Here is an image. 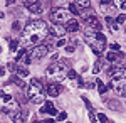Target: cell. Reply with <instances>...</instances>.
I'll list each match as a JSON object with an SVG mask.
<instances>
[{"instance_id": "15", "label": "cell", "mask_w": 126, "mask_h": 123, "mask_svg": "<svg viewBox=\"0 0 126 123\" xmlns=\"http://www.w3.org/2000/svg\"><path fill=\"white\" fill-rule=\"evenodd\" d=\"M104 22H106V25L111 29L113 32H116V30H118V25H119V24H118L116 20H113V17H109V15H108L106 19H104Z\"/></svg>"}, {"instance_id": "16", "label": "cell", "mask_w": 126, "mask_h": 123, "mask_svg": "<svg viewBox=\"0 0 126 123\" xmlns=\"http://www.w3.org/2000/svg\"><path fill=\"white\" fill-rule=\"evenodd\" d=\"M10 81H12L15 86H19V88H25V81H24V78H20L19 74H14Z\"/></svg>"}, {"instance_id": "41", "label": "cell", "mask_w": 126, "mask_h": 123, "mask_svg": "<svg viewBox=\"0 0 126 123\" xmlns=\"http://www.w3.org/2000/svg\"><path fill=\"white\" fill-rule=\"evenodd\" d=\"M5 96H7V95H5L3 91H0V98H5Z\"/></svg>"}, {"instance_id": "12", "label": "cell", "mask_w": 126, "mask_h": 123, "mask_svg": "<svg viewBox=\"0 0 126 123\" xmlns=\"http://www.w3.org/2000/svg\"><path fill=\"white\" fill-rule=\"evenodd\" d=\"M25 116H27V111H25V110H17L10 118H12L14 123H24L25 122Z\"/></svg>"}, {"instance_id": "29", "label": "cell", "mask_w": 126, "mask_h": 123, "mask_svg": "<svg viewBox=\"0 0 126 123\" xmlns=\"http://www.w3.org/2000/svg\"><path fill=\"white\" fill-rule=\"evenodd\" d=\"M66 118H67V113H66V111H62V113L57 115V120H59V122H64Z\"/></svg>"}, {"instance_id": "13", "label": "cell", "mask_w": 126, "mask_h": 123, "mask_svg": "<svg viewBox=\"0 0 126 123\" xmlns=\"http://www.w3.org/2000/svg\"><path fill=\"white\" fill-rule=\"evenodd\" d=\"M64 27H66V30L67 32H78L79 30V22L74 19H69L66 24H64Z\"/></svg>"}, {"instance_id": "4", "label": "cell", "mask_w": 126, "mask_h": 123, "mask_svg": "<svg viewBox=\"0 0 126 123\" xmlns=\"http://www.w3.org/2000/svg\"><path fill=\"white\" fill-rule=\"evenodd\" d=\"M71 14H69L66 9H52L50 10V14H49V19H50V22L52 24H66L71 17H69Z\"/></svg>"}, {"instance_id": "19", "label": "cell", "mask_w": 126, "mask_h": 123, "mask_svg": "<svg viewBox=\"0 0 126 123\" xmlns=\"http://www.w3.org/2000/svg\"><path fill=\"white\" fill-rule=\"evenodd\" d=\"M15 73H17V74H19L20 78H27V76H29V69H27V67H22V66H19Z\"/></svg>"}, {"instance_id": "14", "label": "cell", "mask_w": 126, "mask_h": 123, "mask_svg": "<svg viewBox=\"0 0 126 123\" xmlns=\"http://www.w3.org/2000/svg\"><path fill=\"white\" fill-rule=\"evenodd\" d=\"M40 113H49V115H57V110L56 106L50 103V101H46L44 103V108H40Z\"/></svg>"}, {"instance_id": "42", "label": "cell", "mask_w": 126, "mask_h": 123, "mask_svg": "<svg viewBox=\"0 0 126 123\" xmlns=\"http://www.w3.org/2000/svg\"><path fill=\"white\" fill-rule=\"evenodd\" d=\"M32 123H42V122H32Z\"/></svg>"}, {"instance_id": "33", "label": "cell", "mask_w": 126, "mask_h": 123, "mask_svg": "<svg viewBox=\"0 0 126 123\" xmlns=\"http://www.w3.org/2000/svg\"><path fill=\"white\" fill-rule=\"evenodd\" d=\"M87 115H89V122H91V123H96V116H94V113H93L91 110H89V113H87Z\"/></svg>"}, {"instance_id": "25", "label": "cell", "mask_w": 126, "mask_h": 123, "mask_svg": "<svg viewBox=\"0 0 126 123\" xmlns=\"http://www.w3.org/2000/svg\"><path fill=\"white\" fill-rule=\"evenodd\" d=\"M67 78L74 81V79H78V73H76L74 69H71V71H67Z\"/></svg>"}, {"instance_id": "20", "label": "cell", "mask_w": 126, "mask_h": 123, "mask_svg": "<svg viewBox=\"0 0 126 123\" xmlns=\"http://www.w3.org/2000/svg\"><path fill=\"white\" fill-rule=\"evenodd\" d=\"M96 86H97V91H99V95H104V93L108 91V86H104V83H103V81H99V79H97Z\"/></svg>"}, {"instance_id": "1", "label": "cell", "mask_w": 126, "mask_h": 123, "mask_svg": "<svg viewBox=\"0 0 126 123\" xmlns=\"http://www.w3.org/2000/svg\"><path fill=\"white\" fill-rule=\"evenodd\" d=\"M49 36V25L44 20H30L27 22V25L22 30V36H20V44L22 46H37L42 44Z\"/></svg>"}, {"instance_id": "27", "label": "cell", "mask_w": 126, "mask_h": 123, "mask_svg": "<svg viewBox=\"0 0 126 123\" xmlns=\"http://www.w3.org/2000/svg\"><path fill=\"white\" fill-rule=\"evenodd\" d=\"M57 46H59V47H64V46H67V39H66V37H59Z\"/></svg>"}, {"instance_id": "5", "label": "cell", "mask_w": 126, "mask_h": 123, "mask_svg": "<svg viewBox=\"0 0 126 123\" xmlns=\"http://www.w3.org/2000/svg\"><path fill=\"white\" fill-rule=\"evenodd\" d=\"M49 52H50V46H49V44H37V46H34V47L29 51L32 61H39V59H42L44 56H47Z\"/></svg>"}, {"instance_id": "6", "label": "cell", "mask_w": 126, "mask_h": 123, "mask_svg": "<svg viewBox=\"0 0 126 123\" xmlns=\"http://www.w3.org/2000/svg\"><path fill=\"white\" fill-rule=\"evenodd\" d=\"M42 89H44V88H42L39 79H32L29 83V86H27V93H25V95H27L29 100H32V98H35L37 95H42Z\"/></svg>"}, {"instance_id": "17", "label": "cell", "mask_w": 126, "mask_h": 123, "mask_svg": "<svg viewBox=\"0 0 126 123\" xmlns=\"http://www.w3.org/2000/svg\"><path fill=\"white\" fill-rule=\"evenodd\" d=\"M76 5H78L79 10H87L91 7V2L89 0H76Z\"/></svg>"}, {"instance_id": "35", "label": "cell", "mask_w": 126, "mask_h": 123, "mask_svg": "<svg viewBox=\"0 0 126 123\" xmlns=\"http://www.w3.org/2000/svg\"><path fill=\"white\" fill-rule=\"evenodd\" d=\"M12 29H14V30H20V24L17 22V20L14 22V25H12Z\"/></svg>"}, {"instance_id": "18", "label": "cell", "mask_w": 126, "mask_h": 123, "mask_svg": "<svg viewBox=\"0 0 126 123\" xmlns=\"http://www.w3.org/2000/svg\"><path fill=\"white\" fill-rule=\"evenodd\" d=\"M108 5V3H106ZM104 10H106V14L109 15V17H113V15H118V9L114 7V5H108V7H104Z\"/></svg>"}, {"instance_id": "23", "label": "cell", "mask_w": 126, "mask_h": 123, "mask_svg": "<svg viewBox=\"0 0 126 123\" xmlns=\"http://www.w3.org/2000/svg\"><path fill=\"white\" fill-rule=\"evenodd\" d=\"M69 12H71L72 15H79V9H78V5H76V3H71V5H69Z\"/></svg>"}, {"instance_id": "22", "label": "cell", "mask_w": 126, "mask_h": 123, "mask_svg": "<svg viewBox=\"0 0 126 123\" xmlns=\"http://www.w3.org/2000/svg\"><path fill=\"white\" fill-rule=\"evenodd\" d=\"M19 46H20L19 39H12V41H10V51H12V52H15V51L19 49Z\"/></svg>"}, {"instance_id": "37", "label": "cell", "mask_w": 126, "mask_h": 123, "mask_svg": "<svg viewBox=\"0 0 126 123\" xmlns=\"http://www.w3.org/2000/svg\"><path fill=\"white\" fill-rule=\"evenodd\" d=\"M121 9L126 10V0H123V3H121Z\"/></svg>"}, {"instance_id": "3", "label": "cell", "mask_w": 126, "mask_h": 123, "mask_svg": "<svg viewBox=\"0 0 126 123\" xmlns=\"http://www.w3.org/2000/svg\"><path fill=\"white\" fill-rule=\"evenodd\" d=\"M67 62L66 61H54L50 66L47 67V71H46V76H47L50 81H54V83H59V81H62L66 76H67Z\"/></svg>"}, {"instance_id": "2", "label": "cell", "mask_w": 126, "mask_h": 123, "mask_svg": "<svg viewBox=\"0 0 126 123\" xmlns=\"http://www.w3.org/2000/svg\"><path fill=\"white\" fill-rule=\"evenodd\" d=\"M84 36H86V44L93 49V52L96 56H101L108 46L106 36L101 34V32H97V30H93V29H89V27L84 29Z\"/></svg>"}, {"instance_id": "30", "label": "cell", "mask_w": 126, "mask_h": 123, "mask_svg": "<svg viewBox=\"0 0 126 123\" xmlns=\"http://www.w3.org/2000/svg\"><path fill=\"white\" fill-rule=\"evenodd\" d=\"M97 120L101 123H108V116L106 115H103V113H99V116H97Z\"/></svg>"}, {"instance_id": "9", "label": "cell", "mask_w": 126, "mask_h": 123, "mask_svg": "<svg viewBox=\"0 0 126 123\" xmlns=\"http://www.w3.org/2000/svg\"><path fill=\"white\" fill-rule=\"evenodd\" d=\"M24 7L29 10L30 14H40V12H42V3H40V0H24Z\"/></svg>"}, {"instance_id": "21", "label": "cell", "mask_w": 126, "mask_h": 123, "mask_svg": "<svg viewBox=\"0 0 126 123\" xmlns=\"http://www.w3.org/2000/svg\"><path fill=\"white\" fill-rule=\"evenodd\" d=\"M27 52H29V51H27L25 47H22L20 51H17V56H15V61H22V59L25 57V54H27Z\"/></svg>"}, {"instance_id": "24", "label": "cell", "mask_w": 126, "mask_h": 123, "mask_svg": "<svg viewBox=\"0 0 126 123\" xmlns=\"http://www.w3.org/2000/svg\"><path fill=\"white\" fill-rule=\"evenodd\" d=\"M7 66H9V69L12 71V73H15V71H17V67H19V66H17V62H15V61H10V62L7 64Z\"/></svg>"}, {"instance_id": "31", "label": "cell", "mask_w": 126, "mask_h": 123, "mask_svg": "<svg viewBox=\"0 0 126 123\" xmlns=\"http://www.w3.org/2000/svg\"><path fill=\"white\" fill-rule=\"evenodd\" d=\"M99 71H101V62H96V64H94V67H93V73H94V74H97Z\"/></svg>"}, {"instance_id": "7", "label": "cell", "mask_w": 126, "mask_h": 123, "mask_svg": "<svg viewBox=\"0 0 126 123\" xmlns=\"http://www.w3.org/2000/svg\"><path fill=\"white\" fill-rule=\"evenodd\" d=\"M108 74H109V78H113V81H126V67L111 66Z\"/></svg>"}, {"instance_id": "26", "label": "cell", "mask_w": 126, "mask_h": 123, "mask_svg": "<svg viewBox=\"0 0 126 123\" xmlns=\"http://www.w3.org/2000/svg\"><path fill=\"white\" fill-rule=\"evenodd\" d=\"M32 101H34L35 104H40V103H44V96H42V95H37L35 98H32Z\"/></svg>"}, {"instance_id": "32", "label": "cell", "mask_w": 126, "mask_h": 123, "mask_svg": "<svg viewBox=\"0 0 126 123\" xmlns=\"http://www.w3.org/2000/svg\"><path fill=\"white\" fill-rule=\"evenodd\" d=\"M74 49H76V44H67L66 46V51L67 52H74Z\"/></svg>"}, {"instance_id": "36", "label": "cell", "mask_w": 126, "mask_h": 123, "mask_svg": "<svg viewBox=\"0 0 126 123\" xmlns=\"http://www.w3.org/2000/svg\"><path fill=\"white\" fill-rule=\"evenodd\" d=\"M42 123H56V120H52V118H47V120H44Z\"/></svg>"}, {"instance_id": "38", "label": "cell", "mask_w": 126, "mask_h": 123, "mask_svg": "<svg viewBox=\"0 0 126 123\" xmlns=\"http://www.w3.org/2000/svg\"><path fill=\"white\" fill-rule=\"evenodd\" d=\"M5 74V69H3V67H0V76H3Z\"/></svg>"}, {"instance_id": "39", "label": "cell", "mask_w": 126, "mask_h": 123, "mask_svg": "<svg viewBox=\"0 0 126 123\" xmlns=\"http://www.w3.org/2000/svg\"><path fill=\"white\" fill-rule=\"evenodd\" d=\"M109 2H111V0H101V3H104V5H106V3H109Z\"/></svg>"}, {"instance_id": "34", "label": "cell", "mask_w": 126, "mask_h": 123, "mask_svg": "<svg viewBox=\"0 0 126 123\" xmlns=\"http://www.w3.org/2000/svg\"><path fill=\"white\" fill-rule=\"evenodd\" d=\"M109 49L111 51H119V44H114L113 42V44H109Z\"/></svg>"}, {"instance_id": "8", "label": "cell", "mask_w": 126, "mask_h": 123, "mask_svg": "<svg viewBox=\"0 0 126 123\" xmlns=\"http://www.w3.org/2000/svg\"><path fill=\"white\" fill-rule=\"evenodd\" d=\"M86 25H87L89 29H93V30H97V32H101V29H103L101 20L97 19L94 14H89V15H86Z\"/></svg>"}, {"instance_id": "11", "label": "cell", "mask_w": 126, "mask_h": 123, "mask_svg": "<svg viewBox=\"0 0 126 123\" xmlns=\"http://www.w3.org/2000/svg\"><path fill=\"white\" fill-rule=\"evenodd\" d=\"M67 34V30L66 27L62 25V24H54L52 27H49V36H54V37H64Z\"/></svg>"}, {"instance_id": "10", "label": "cell", "mask_w": 126, "mask_h": 123, "mask_svg": "<svg viewBox=\"0 0 126 123\" xmlns=\"http://www.w3.org/2000/svg\"><path fill=\"white\" fill-rule=\"evenodd\" d=\"M44 91H46L49 96H59L61 93H62V86L59 84V83H54V81H50L49 84H46Z\"/></svg>"}, {"instance_id": "28", "label": "cell", "mask_w": 126, "mask_h": 123, "mask_svg": "<svg viewBox=\"0 0 126 123\" xmlns=\"http://www.w3.org/2000/svg\"><path fill=\"white\" fill-rule=\"evenodd\" d=\"M125 20H126V14H121V15H118V17H116V22H118V24H123Z\"/></svg>"}, {"instance_id": "40", "label": "cell", "mask_w": 126, "mask_h": 123, "mask_svg": "<svg viewBox=\"0 0 126 123\" xmlns=\"http://www.w3.org/2000/svg\"><path fill=\"white\" fill-rule=\"evenodd\" d=\"M14 2H15V0H7V5H12Z\"/></svg>"}]
</instances>
